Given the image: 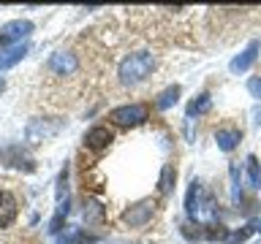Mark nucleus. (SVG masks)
<instances>
[{"label": "nucleus", "mask_w": 261, "mask_h": 244, "mask_svg": "<svg viewBox=\"0 0 261 244\" xmlns=\"http://www.w3.org/2000/svg\"><path fill=\"white\" fill-rule=\"evenodd\" d=\"M103 206L98 201H87L85 203V209H82V220H85L87 225H101L103 223Z\"/></svg>", "instance_id": "obj_14"}, {"label": "nucleus", "mask_w": 261, "mask_h": 244, "mask_svg": "<svg viewBox=\"0 0 261 244\" xmlns=\"http://www.w3.org/2000/svg\"><path fill=\"white\" fill-rule=\"evenodd\" d=\"M14 217H16V198H14V193L0 190V228L11 225Z\"/></svg>", "instance_id": "obj_10"}, {"label": "nucleus", "mask_w": 261, "mask_h": 244, "mask_svg": "<svg viewBox=\"0 0 261 244\" xmlns=\"http://www.w3.org/2000/svg\"><path fill=\"white\" fill-rule=\"evenodd\" d=\"M258 49H261V46H258V41H250V44L245 46V52H240V54H237L234 60H231V65H228V68H231V73H245V71H248L250 65L256 63Z\"/></svg>", "instance_id": "obj_6"}, {"label": "nucleus", "mask_w": 261, "mask_h": 244, "mask_svg": "<svg viewBox=\"0 0 261 244\" xmlns=\"http://www.w3.org/2000/svg\"><path fill=\"white\" fill-rule=\"evenodd\" d=\"M258 231H261V228H258Z\"/></svg>", "instance_id": "obj_27"}, {"label": "nucleus", "mask_w": 261, "mask_h": 244, "mask_svg": "<svg viewBox=\"0 0 261 244\" xmlns=\"http://www.w3.org/2000/svg\"><path fill=\"white\" fill-rule=\"evenodd\" d=\"M155 68V57L150 52H136L128 54L125 60L120 63V81L122 84H139L152 73Z\"/></svg>", "instance_id": "obj_1"}, {"label": "nucleus", "mask_w": 261, "mask_h": 244, "mask_svg": "<svg viewBox=\"0 0 261 244\" xmlns=\"http://www.w3.org/2000/svg\"><path fill=\"white\" fill-rule=\"evenodd\" d=\"M57 206H63V203H68V171H60V176H57Z\"/></svg>", "instance_id": "obj_17"}, {"label": "nucleus", "mask_w": 261, "mask_h": 244, "mask_svg": "<svg viewBox=\"0 0 261 244\" xmlns=\"http://www.w3.org/2000/svg\"><path fill=\"white\" fill-rule=\"evenodd\" d=\"M210 109H212V98L204 93V95L193 98V101L188 103V117H193V114H207Z\"/></svg>", "instance_id": "obj_15"}, {"label": "nucleus", "mask_w": 261, "mask_h": 244, "mask_svg": "<svg viewBox=\"0 0 261 244\" xmlns=\"http://www.w3.org/2000/svg\"><path fill=\"white\" fill-rule=\"evenodd\" d=\"M109 119L114 125H122V128H134V125H142L147 119V106L142 103H128V106H117V109H112Z\"/></svg>", "instance_id": "obj_3"}, {"label": "nucleus", "mask_w": 261, "mask_h": 244, "mask_svg": "<svg viewBox=\"0 0 261 244\" xmlns=\"http://www.w3.org/2000/svg\"><path fill=\"white\" fill-rule=\"evenodd\" d=\"M248 176H250V185L253 187H261V166H258V160L253 158H248Z\"/></svg>", "instance_id": "obj_18"}, {"label": "nucleus", "mask_w": 261, "mask_h": 244, "mask_svg": "<svg viewBox=\"0 0 261 244\" xmlns=\"http://www.w3.org/2000/svg\"><path fill=\"white\" fill-rule=\"evenodd\" d=\"M231 201H240V168L231 166Z\"/></svg>", "instance_id": "obj_20"}, {"label": "nucleus", "mask_w": 261, "mask_h": 244, "mask_svg": "<svg viewBox=\"0 0 261 244\" xmlns=\"http://www.w3.org/2000/svg\"><path fill=\"white\" fill-rule=\"evenodd\" d=\"M3 89H6V81H3V79H0V93H3Z\"/></svg>", "instance_id": "obj_25"}, {"label": "nucleus", "mask_w": 261, "mask_h": 244, "mask_svg": "<svg viewBox=\"0 0 261 244\" xmlns=\"http://www.w3.org/2000/svg\"><path fill=\"white\" fill-rule=\"evenodd\" d=\"M250 233H253V225H248L245 231H237V233H231V236H228V244H240V241L248 239Z\"/></svg>", "instance_id": "obj_21"}, {"label": "nucleus", "mask_w": 261, "mask_h": 244, "mask_svg": "<svg viewBox=\"0 0 261 244\" xmlns=\"http://www.w3.org/2000/svg\"><path fill=\"white\" fill-rule=\"evenodd\" d=\"M60 225H63V215H57V217L52 220V228H49V231H52V233H57V231H60Z\"/></svg>", "instance_id": "obj_24"}, {"label": "nucleus", "mask_w": 261, "mask_h": 244, "mask_svg": "<svg viewBox=\"0 0 261 244\" xmlns=\"http://www.w3.org/2000/svg\"><path fill=\"white\" fill-rule=\"evenodd\" d=\"M68 244H95V239H93V236H87V233H73L68 239Z\"/></svg>", "instance_id": "obj_22"}, {"label": "nucleus", "mask_w": 261, "mask_h": 244, "mask_svg": "<svg viewBox=\"0 0 261 244\" xmlns=\"http://www.w3.org/2000/svg\"><path fill=\"white\" fill-rule=\"evenodd\" d=\"M76 54H71V52H55L52 57H49V63H46V68L55 73V76H68V73L76 71Z\"/></svg>", "instance_id": "obj_5"}, {"label": "nucleus", "mask_w": 261, "mask_h": 244, "mask_svg": "<svg viewBox=\"0 0 261 244\" xmlns=\"http://www.w3.org/2000/svg\"><path fill=\"white\" fill-rule=\"evenodd\" d=\"M28 54V44H14V46H8V49H0V71H6V68H11V65H16L22 60V57Z\"/></svg>", "instance_id": "obj_11"}, {"label": "nucleus", "mask_w": 261, "mask_h": 244, "mask_svg": "<svg viewBox=\"0 0 261 244\" xmlns=\"http://www.w3.org/2000/svg\"><path fill=\"white\" fill-rule=\"evenodd\" d=\"M240 138L242 133L237 128H220L218 133H215V141H218V149H223V152H231L237 144H240Z\"/></svg>", "instance_id": "obj_13"}, {"label": "nucleus", "mask_w": 261, "mask_h": 244, "mask_svg": "<svg viewBox=\"0 0 261 244\" xmlns=\"http://www.w3.org/2000/svg\"><path fill=\"white\" fill-rule=\"evenodd\" d=\"M30 33H33V22H28V19H14V22L3 24L0 38H3V41H22V38H28Z\"/></svg>", "instance_id": "obj_9"}, {"label": "nucleus", "mask_w": 261, "mask_h": 244, "mask_svg": "<svg viewBox=\"0 0 261 244\" xmlns=\"http://www.w3.org/2000/svg\"><path fill=\"white\" fill-rule=\"evenodd\" d=\"M177 98H179V87H177V84H174V87H166V89L158 95V109H161V111L171 109V106L177 103Z\"/></svg>", "instance_id": "obj_16"}, {"label": "nucleus", "mask_w": 261, "mask_h": 244, "mask_svg": "<svg viewBox=\"0 0 261 244\" xmlns=\"http://www.w3.org/2000/svg\"><path fill=\"white\" fill-rule=\"evenodd\" d=\"M112 244H122V241H112Z\"/></svg>", "instance_id": "obj_26"}, {"label": "nucleus", "mask_w": 261, "mask_h": 244, "mask_svg": "<svg viewBox=\"0 0 261 244\" xmlns=\"http://www.w3.org/2000/svg\"><path fill=\"white\" fill-rule=\"evenodd\" d=\"M248 93L253 98H261V79H248Z\"/></svg>", "instance_id": "obj_23"}, {"label": "nucleus", "mask_w": 261, "mask_h": 244, "mask_svg": "<svg viewBox=\"0 0 261 244\" xmlns=\"http://www.w3.org/2000/svg\"><path fill=\"white\" fill-rule=\"evenodd\" d=\"M112 141V130L109 128H93V130H87V136H85V144L90 146V149H103V146H109Z\"/></svg>", "instance_id": "obj_12"}, {"label": "nucleus", "mask_w": 261, "mask_h": 244, "mask_svg": "<svg viewBox=\"0 0 261 244\" xmlns=\"http://www.w3.org/2000/svg\"><path fill=\"white\" fill-rule=\"evenodd\" d=\"M152 211H155L152 201H139V203H134V206H128L125 211H122V223L130 225V228H142V225L150 223Z\"/></svg>", "instance_id": "obj_4"}, {"label": "nucleus", "mask_w": 261, "mask_h": 244, "mask_svg": "<svg viewBox=\"0 0 261 244\" xmlns=\"http://www.w3.org/2000/svg\"><path fill=\"white\" fill-rule=\"evenodd\" d=\"M185 211L191 220H212L215 217V201H212V195L204 193L201 182H193L188 187V198H185Z\"/></svg>", "instance_id": "obj_2"}, {"label": "nucleus", "mask_w": 261, "mask_h": 244, "mask_svg": "<svg viewBox=\"0 0 261 244\" xmlns=\"http://www.w3.org/2000/svg\"><path fill=\"white\" fill-rule=\"evenodd\" d=\"M0 160H3L6 166H14V168H24V171H30V168H33V160L22 152V146H19V144L6 146V149L0 152Z\"/></svg>", "instance_id": "obj_7"}, {"label": "nucleus", "mask_w": 261, "mask_h": 244, "mask_svg": "<svg viewBox=\"0 0 261 244\" xmlns=\"http://www.w3.org/2000/svg\"><path fill=\"white\" fill-rule=\"evenodd\" d=\"M171 187H174V168H171V166H163V171H161V193L166 195Z\"/></svg>", "instance_id": "obj_19"}, {"label": "nucleus", "mask_w": 261, "mask_h": 244, "mask_svg": "<svg viewBox=\"0 0 261 244\" xmlns=\"http://www.w3.org/2000/svg\"><path fill=\"white\" fill-rule=\"evenodd\" d=\"M57 130H60V125H46V119H33L28 125V141L41 144V141H46V138H52Z\"/></svg>", "instance_id": "obj_8"}]
</instances>
